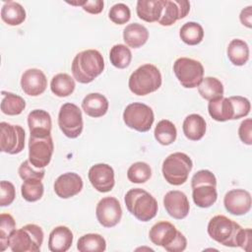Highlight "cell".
Listing matches in <instances>:
<instances>
[{
  "label": "cell",
  "mask_w": 252,
  "mask_h": 252,
  "mask_svg": "<svg viewBox=\"0 0 252 252\" xmlns=\"http://www.w3.org/2000/svg\"><path fill=\"white\" fill-rule=\"evenodd\" d=\"M229 98L232 102L233 110H234L233 120H237L249 114L251 105L248 98L241 95H233V96H229Z\"/></svg>",
  "instance_id": "b9f144b4"
},
{
  "label": "cell",
  "mask_w": 252,
  "mask_h": 252,
  "mask_svg": "<svg viewBox=\"0 0 252 252\" xmlns=\"http://www.w3.org/2000/svg\"><path fill=\"white\" fill-rule=\"evenodd\" d=\"M103 5L104 3L101 0H92V1L86 0L82 8L87 13L95 15V14H99L103 10Z\"/></svg>",
  "instance_id": "bcb514c9"
},
{
  "label": "cell",
  "mask_w": 252,
  "mask_h": 252,
  "mask_svg": "<svg viewBox=\"0 0 252 252\" xmlns=\"http://www.w3.org/2000/svg\"><path fill=\"white\" fill-rule=\"evenodd\" d=\"M163 9V0H139L136 5L138 17L147 22H158Z\"/></svg>",
  "instance_id": "d4e9b609"
},
{
  "label": "cell",
  "mask_w": 252,
  "mask_h": 252,
  "mask_svg": "<svg viewBox=\"0 0 252 252\" xmlns=\"http://www.w3.org/2000/svg\"><path fill=\"white\" fill-rule=\"evenodd\" d=\"M54 145L51 135L46 137L30 136L29 160L37 168H44L49 164L53 155Z\"/></svg>",
  "instance_id": "7c38bea8"
},
{
  "label": "cell",
  "mask_w": 252,
  "mask_h": 252,
  "mask_svg": "<svg viewBox=\"0 0 252 252\" xmlns=\"http://www.w3.org/2000/svg\"><path fill=\"white\" fill-rule=\"evenodd\" d=\"M242 227L232 220L223 215L213 217L207 227L208 234L218 243L228 246L237 247V235Z\"/></svg>",
  "instance_id": "ba28073f"
},
{
  "label": "cell",
  "mask_w": 252,
  "mask_h": 252,
  "mask_svg": "<svg viewBox=\"0 0 252 252\" xmlns=\"http://www.w3.org/2000/svg\"><path fill=\"white\" fill-rule=\"evenodd\" d=\"M239 20L243 26L246 28L252 27V6H247L241 10L239 15Z\"/></svg>",
  "instance_id": "7dc6e473"
},
{
  "label": "cell",
  "mask_w": 252,
  "mask_h": 252,
  "mask_svg": "<svg viewBox=\"0 0 252 252\" xmlns=\"http://www.w3.org/2000/svg\"><path fill=\"white\" fill-rule=\"evenodd\" d=\"M16 197V189L12 182L2 180L0 182V206H10Z\"/></svg>",
  "instance_id": "7bdbcfd3"
},
{
  "label": "cell",
  "mask_w": 252,
  "mask_h": 252,
  "mask_svg": "<svg viewBox=\"0 0 252 252\" xmlns=\"http://www.w3.org/2000/svg\"><path fill=\"white\" fill-rule=\"evenodd\" d=\"M108 17L111 22L116 25H123L126 24L131 18V11L130 8L124 3H117L114 4L109 12Z\"/></svg>",
  "instance_id": "ab89813d"
},
{
  "label": "cell",
  "mask_w": 252,
  "mask_h": 252,
  "mask_svg": "<svg viewBox=\"0 0 252 252\" xmlns=\"http://www.w3.org/2000/svg\"><path fill=\"white\" fill-rule=\"evenodd\" d=\"M73 232L65 225L56 226L51 230L48 237V249L51 252H66L73 243Z\"/></svg>",
  "instance_id": "7402d4cb"
},
{
  "label": "cell",
  "mask_w": 252,
  "mask_h": 252,
  "mask_svg": "<svg viewBox=\"0 0 252 252\" xmlns=\"http://www.w3.org/2000/svg\"><path fill=\"white\" fill-rule=\"evenodd\" d=\"M190 11V3L186 0H163V9L158 24L169 27L176 21L183 19Z\"/></svg>",
  "instance_id": "ffe728a7"
},
{
  "label": "cell",
  "mask_w": 252,
  "mask_h": 252,
  "mask_svg": "<svg viewBox=\"0 0 252 252\" xmlns=\"http://www.w3.org/2000/svg\"><path fill=\"white\" fill-rule=\"evenodd\" d=\"M75 87L76 84L74 79L66 73H59L55 75L50 82L51 92L59 97L70 95L74 92Z\"/></svg>",
  "instance_id": "1f68e13d"
},
{
  "label": "cell",
  "mask_w": 252,
  "mask_h": 252,
  "mask_svg": "<svg viewBox=\"0 0 252 252\" xmlns=\"http://www.w3.org/2000/svg\"><path fill=\"white\" fill-rule=\"evenodd\" d=\"M0 150L9 155H17L25 148V130L20 125L0 123Z\"/></svg>",
  "instance_id": "4fadbf2b"
},
{
  "label": "cell",
  "mask_w": 252,
  "mask_h": 252,
  "mask_svg": "<svg viewBox=\"0 0 252 252\" xmlns=\"http://www.w3.org/2000/svg\"><path fill=\"white\" fill-rule=\"evenodd\" d=\"M206 129L207 124L204 117L197 113H192L186 116L182 124L183 134L191 141L201 140L206 134Z\"/></svg>",
  "instance_id": "484cf974"
},
{
  "label": "cell",
  "mask_w": 252,
  "mask_h": 252,
  "mask_svg": "<svg viewBox=\"0 0 252 252\" xmlns=\"http://www.w3.org/2000/svg\"><path fill=\"white\" fill-rule=\"evenodd\" d=\"M163 206L166 213L175 220L185 219L190 210L187 196L179 190L168 191L163 197Z\"/></svg>",
  "instance_id": "e0dca14e"
},
{
  "label": "cell",
  "mask_w": 252,
  "mask_h": 252,
  "mask_svg": "<svg viewBox=\"0 0 252 252\" xmlns=\"http://www.w3.org/2000/svg\"><path fill=\"white\" fill-rule=\"evenodd\" d=\"M173 72L181 86L186 89L197 88L204 78L202 63L188 57L176 59L173 63Z\"/></svg>",
  "instance_id": "9c48e42d"
},
{
  "label": "cell",
  "mask_w": 252,
  "mask_h": 252,
  "mask_svg": "<svg viewBox=\"0 0 252 252\" xmlns=\"http://www.w3.org/2000/svg\"><path fill=\"white\" fill-rule=\"evenodd\" d=\"M162 83L158 68L153 64H144L129 77L128 87L136 95H147L158 91Z\"/></svg>",
  "instance_id": "5b68a950"
},
{
  "label": "cell",
  "mask_w": 252,
  "mask_h": 252,
  "mask_svg": "<svg viewBox=\"0 0 252 252\" xmlns=\"http://www.w3.org/2000/svg\"><path fill=\"white\" fill-rule=\"evenodd\" d=\"M95 216L103 227H113L122 218V209L115 197H104L96 205Z\"/></svg>",
  "instance_id": "5bb4252c"
},
{
  "label": "cell",
  "mask_w": 252,
  "mask_h": 252,
  "mask_svg": "<svg viewBox=\"0 0 252 252\" xmlns=\"http://www.w3.org/2000/svg\"><path fill=\"white\" fill-rule=\"evenodd\" d=\"M16 229V221L10 214H1L0 216V246L1 251H5L8 246V238Z\"/></svg>",
  "instance_id": "f35d334b"
},
{
  "label": "cell",
  "mask_w": 252,
  "mask_h": 252,
  "mask_svg": "<svg viewBox=\"0 0 252 252\" xmlns=\"http://www.w3.org/2000/svg\"><path fill=\"white\" fill-rule=\"evenodd\" d=\"M199 94L206 100H213L223 96V85L215 77H205L199 84Z\"/></svg>",
  "instance_id": "f546056e"
},
{
  "label": "cell",
  "mask_w": 252,
  "mask_h": 252,
  "mask_svg": "<svg viewBox=\"0 0 252 252\" xmlns=\"http://www.w3.org/2000/svg\"><path fill=\"white\" fill-rule=\"evenodd\" d=\"M155 139L162 146L172 144L177 137V130L175 125L167 119H162L158 122L155 131Z\"/></svg>",
  "instance_id": "836d02e7"
},
{
  "label": "cell",
  "mask_w": 252,
  "mask_h": 252,
  "mask_svg": "<svg viewBox=\"0 0 252 252\" xmlns=\"http://www.w3.org/2000/svg\"><path fill=\"white\" fill-rule=\"evenodd\" d=\"M251 242V228H241L237 235V247L249 251Z\"/></svg>",
  "instance_id": "f6af8a7d"
},
{
  "label": "cell",
  "mask_w": 252,
  "mask_h": 252,
  "mask_svg": "<svg viewBox=\"0 0 252 252\" xmlns=\"http://www.w3.org/2000/svg\"><path fill=\"white\" fill-rule=\"evenodd\" d=\"M43 236V230L39 225L28 223L10 234L8 246L13 252H38Z\"/></svg>",
  "instance_id": "8992f818"
},
{
  "label": "cell",
  "mask_w": 252,
  "mask_h": 252,
  "mask_svg": "<svg viewBox=\"0 0 252 252\" xmlns=\"http://www.w3.org/2000/svg\"><path fill=\"white\" fill-rule=\"evenodd\" d=\"M179 36L184 43L197 45L204 38L203 27L196 22H187L180 28Z\"/></svg>",
  "instance_id": "e575fe53"
},
{
  "label": "cell",
  "mask_w": 252,
  "mask_h": 252,
  "mask_svg": "<svg viewBox=\"0 0 252 252\" xmlns=\"http://www.w3.org/2000/svg\"><path fill=\"white\" fill-rule=\"evenodd\" d=\"M192 199L196 206L200 208H210L218 199L217 178L208 169L197 171L191 179Z\"/></svg>",
  "instance_id": "7a4b0ae2"
},
{
  "label": "cell",
  "mask_w": 252,
  "mask_h": 252,
  "mask_svg": "<svg viewBox=\"0 0 252 252\" xmlns=\"http://www.w3.org/2000/svg\"><path fill=\"white\" fill-rule=\"evenodd\" d=\"M148 38V29L141 24H129L123 30V40L129 47L139 48L147 42Z\"/></svg>",
  "instance_id": "4316f807"
},
{
  "label": "cell",
  "mask_w": 252,
  "mask_h": 252,
  "mask_svg": "<svg viewBox=\"0 0 252 252\" xmlns=\"http://www.w3.org/2000/svg\"><path fill=\"white\" fill-rule=\"evenodd\" d=\"M192 167L191 158L184 153L176 152L165 158L162 162L161 172L167 183L179 186L187 181Z\"/></svg>",
  "instance_id": "52a82bcc"
},
{
  "label": "cell",
  "mask_w": 252,
  "mask_h": 252,
  "mask_svg": "<svg viewBox=\"0 0 252 252\" xmlns=\"http://www.w3.org/2000/svg\"><path fill=\"white\" fill-rule=\"evenodd\" d=\"M150 240L168 252H182L187 247V239L176 227L165 220L158 221L149 231Z\"/></svg>",
  "instance_id": "277c9868"
},
{
  "label": "cell",
  "mask_w": 252,
  "mask_h": 252,
  "mask_svg": "<svg viewBox=\"0 0 252 252\" xmlns=\"http://www.w3.org/2000/svg\"><path fill=\"white\" fill-rule=\"evenodd\" d=\"M123 121L131 129L148 132L155 121V114L149 105L143 102H132L123 111Z\"/></svg>",
  "instance_id": "30bf717a"
},
{
  "label": "cell",
  "mask_w": 252,
  "mask_h": 252,
  "mask_svg": "<svg viewBox=\"0 0 252 252\" xmlns=\"http://www.w3.org/2000/svg\"><path fill=\"white\" fill-rule=\"evenodd\" d=\"M225 210L233 216H243L251 210V195L244 189H232L223 198Z\"/></svg>",
  "instance_id": "2e32d148"
},
{
  "label": "cell",
  "mask_w": 252,
  "mask_h": 252,
  "mask_svg": "<svg viewBox=\"0 0 252 252\" xmlns=\"http://www.w3.org/2000/svg\"><path fill=\"white\" fill-rule=\"evenodd\" d=\"M88 177L92 186L100 193L111 191L115 184L114 170L106 163H96L91 166Z\"/></svg>",
  "instance_id": "9a60e30c"
},
{
  "label": "cell",
  "mask_w": 252,
  "mask_h": 252,
  "mask_svg": "<svg viewBox=\"0 0 252 252\" xmlns=\"http://www.w3.org/2000/svg\"><path fill=\"white\" fill-rule=\"evenodd\" d=\"M238 136L241 142L245 145H252V120L251 118L244 119L238 128Z\"/></svg>",
  "instance_id": "ee69618b"
},
{
  "label": "cell",
  "mask_w": 252,
  "mask_h": 252,
  "mask_svg": "<svg viewBox=\"0 0 252 252\" xmlns=\"http://www.w3.org/2000/svg\"><path fill=\"white\" fill-rule=\"evenodd\" d=\"M58 126L66 137L70 139L79 137L84 127L83 115L79 106L72 102L64 103L58 113Z\"/></svg>",
  "instance_id": "8fae6325"
},
{
  "label": "cell",
  "mask_w": 252,
  "mask_h": 252,
  "mask_svg": "<svg viewBox=\"0 0 252 252\" xmlns=\"http://www.w3.org/2000/svg\"><path fill=\"white\" fill-rule=\"evenodd\" d=\"M82 177L75 172H66L57 177L53 188L55 194L62 199H69L79 194L83 189Z\"/></svg>",
  "instance_id": "ac0fdd59"
},
{
  "label": "cell",
  "mask_w": 252,
  "mask_h": 252,
  "mask_svg": "<svg viewBox=\"0 0 252 252\" xmlns=\"http://www.w3.org/2000/svg\"><path fill=\"white\" fill-rule=\"evenodd\" d=\"M109 60L110 63L118 69L127 68L132 60L130 48L127 45L120 43L113 45L109 51Z\"/></svg>",
  "instance_id": "d590c367"
},
{
  "label": "cell",
  "mask_w": 252,
  "mask_h": 252,
  "mask_svg": "<svg viewBox=\"0 0 252 252\" xmlns=\"http://www.w3.org/2000/svg\"><path fill=\"white\" fill-rule=\"evenodd\" d=\"M46 87L47 79L44 73L39 69H28L21 77V88L28 95L38 96L44 93Z\"/></svg>",
  "instance_id": "d6986e66"
},
{
  "label": "cell",
  "mask_w": 252,
  "mask_h": 252,
  "mask_svg": "<svg viewBox=\"0 0 252 252\" xmlns=\"http://www.w3.org/2000/svg\"><path fill=\"white\" fill-rule=\"evenodd\" d=\"M208 112L210 116L219 122L233 120L234 110L229 97H219L210 100L208 103Z\"/></svg>",
  "instance_id": "cb8c5ba5"
},
{
  "label": "cell",
  "mask_w": 252,
  "mask_h": 252,
  "mask_svg": "<svg viewBox=\"0 0 252 252\" xmlns=\"http://www.w3.org/2000/svg\"><path fill=\"white\" fill-rule=\"evenodd\" d=\"M2 100H1V111L6 115H19L26 108L25 99L13 93L10 92H1Z\"/></svg>",
  "instance_id": "4dcf8cb0"
},
{
  "label": "cell",
  "mask_w": 252,
  "mask_h": 252,
  "mask_svg": "<svg viewBox=\"0 0 252 252\" xmlns=\"http://www.w3.org/2000/svg\"><path fill=\"white\" fill-rule=\"evenodd\" d=\"M124 202L129 213L144 222L154 219L158 210L156 198L141 188L130 189L124 197Z\"/></svg>",
  "instance_id": "3957f363"
},
{
  "label": "cell",
  "mask_w": 252,
  "mask_h": 252,
  "mask_svg": "<svg viewBox=\"0 0 252 252\" xmlns=\"http://www.w3.org/2000/svg\"><path fill=\"white\" fill-rule=\"evenodd\" d=\"M18 172H19V175L22 180H27V179H31V178H37V179L42 180V178L44 177V174H45L44 168H37V167L33 166L29 159L24 160L21 163V165L19 166Z\"/></svg>",
  "instance_id": "60d3db41"
},
{
  "label": "cell",
  "mask_w": 252,
  "mask_h": 252,
  "mask_svg": "<svg viewBox=\"0 0 252 252\" xmlns=\"http://www.w3.org/2000/svg\"><path fill=\"white\" fill-rule=\"evenodd\" d=\"M108 106L107 98L99 93H91L82 101V108L85 113L94 118L103 116L107 112Z\"/></svg>",
  "instance_id": "603a6c76"
},
{
  "label": "cell",
  "mask_w": 252,
  "mask_h": 252,
  "mask_svg": "<svg viewBox=\"0 0 252 252\" xmlns=\"http://www.w3.org/2000/svg\"><path fill=\"white\" fill-rule=\"evenodd\" d=\"M104 69L101 53L95 49H87L76 54L71 70L74 79L81 84H89L98 77Z\"/></svg>",
  "instance_id": "6da1fadb"
},
{
  "label": "cell",
  "mask_w": 252,
  "mask_h": 252,
  "mask_svg": "<svg viewBox=\"0 0 252 252\" xmlns=\"http://www.w3.org/2000/svg\"><path fill=\"white\" fill-rule=\"evenodd\" d=\"M44 187L40 179L31 178L24 180L21 186V194L28 202H36L43 196Z\"/></svg>",
  "instance_id": "8d00e7d4"
},
{
  "label": "cell",
  "mask_w": 252,
  "mask_h": 252,
  "mask_svg": "<svg viewBox=\"0 0 252 252\" xmlns=\"http://www.w3.org/2000/svg\"><path fill=\"white\" fill-rule=\"evenodd\" d=\"M226 54L233 65L243 66L249 60V46L246 41L240 38H234L228 43Z\"/></svg>",
  "instance_id": "f1b7e54d"
},
{
  "label": "cell",
  "mask_w": 252,
  "mask_h": 252,
  "mask_svg": "<svg viewBox=\"0 0 252 252\" xmlns=\"http://www.w3.org/2000/svg\"><path fill=\"white\" fill-rule=\"evenodd\" d=\"M28 126L30 136L46 137L51 135V116L43 109H33L28 115Z\"/></svg>",
  "instance_id": "44dd1931"
},
{
  "label": "cell",
  "mask_w": 252,
  "mask_h": 252,
  "mask_svg": "<svg viewBox=\"0 0 252 252\" xmlns=\"http://www.w3.org/2000/svg\"><path fill=\"white\" fill-rule=\"evenodd\" d=\"M25 8L18 2L8 1L1 8V19L9 26H19L26 20Z\"/></svg>",
  "instance_id": "83f0119b"
},
{
  "label": "cell",
  "mask_w": 252,
  "mask_h": 252,
  "mask_svg": "<svg viewBox=\"0 0 252 252\" xmlns=\"http://www.w3.org/2000/svg\"><path fill=\"white\" fill-rule=\"evenodd\" d=\"M152 176L151 166L144 161H137L130 165L127 170V177L130 182L142 184L147 182Z\"/></svg>",
  "instance_id": "74e56055"
},
{
  "label": "cell",
  "mask_w": 252,
  "mask_h": 252,
  "mask_svg": "<svg viewBox=\"0 0 252 252\" xmlns=\"http://www.w3.org/2000/svg\"><path fill=\"white\" fill-rule=\"evenodd\" d=\"M77 249L80 252H103L106 241L98 233H87L78 239Z\"/></svg>",
  "instance_id": "d6a6232c"
}]
</instances>
